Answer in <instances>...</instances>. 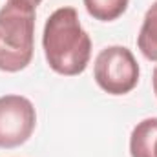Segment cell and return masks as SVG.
<instances>
[{"label": "cell", "mask_w": 157, "mask_h": 157, "mask_svg": "<svg viewBox=\"0 0 157 157\" xmlns=\"http://www.w3.org/2000/svg\"><path fill=\"white\" fill-rule=\"evenodd\" d=\"M49 68L66 77L80 75L91 57V39L84 31L75 7H59L49 15L42 33Z\"/></svg>", "instance_id": "6da1fadb"}, {"label": "cell", "mask_w": 157, "mask_h": 157, "mask_svg": "<svg viewBox=\"0 0 157 157\" xmlns=\"http://www.w3.org/2000/svg\"><path fill=\"white\" fill-rule=\"evenodd\" d=\"M35 6L7 0L0 9V71L17 73L29 66L35 49Z\"/></svg>", "instance_id": "7a4b0ae2"}, {"label": "cell", "mask_w": 157, "mask_h": 157, "mask_svg": "<svg viewBox=\"0 0 157 157\" xmlns=\"http://www.w3.org/2000/svg\"><path fill=\"white\" fill-rule=\"evenodd\" d=\"M37 112L22 95L0 97V148H17L35 132Z\"/></svg>", "instance_id": "277c9868"}, {"label": "cell", "mask_w": 157, "mask_h": 157, "mask_svg": "<svg viewBox=\"0 0 157 157\" xmlns=\"http://www.w3.org/2000/svg\"><path fill=\"white\" fill-rule=\"evenodd\" d=\"M22 2H28V4H31V6H35V7H37L42 0H22Z\"/></svg>", "instance_id": "9c48e42d"}, {"label": "cell", "mask_w": 157, "mask_h": 157, "mask_svg": "<svg viewBox=\"0 0 157 157\" xmlns=\"http://www.w3.org/2000/svg\"><path fill=\"white\" fill-rule=\"evenodd\" d=\"M132 157H157V117H148L132 130L130 135Z\"/></svg>", "instance_id": "5b68a950"}, {"label": "cell", "mask_w": 157, "mask_h": 157, "mask_svg": "<svg viewBox=\"0 0 157 157\" xmlns=\"http://www.w3.org/2000/svg\"><path fill=\"white\" fill-rule=\"evenodd\" d=\"M137 46L148 60L157 62V0L148 7L144 15L141 31L137 35Z\"/></svg>", "instance_id": "8992f818"}, {"label": "cell", "mask_w": 157, "mask_h": 157, "mask_svg": "<svg viewBox=\"0 0 157 157\" xmlns=\"http://www.w3.org/2000/svg\"><path fill=\"white\" fill-rule=\"evenodd\" d=\"M90 17L101 22H113L124 15L130 0H82Z\"/></svg>", "instance_id": "52a82bcc"}, {"label": "cell", "mask_w": 157, "mask_h": 157, "mask_svg": "<svg viewBox=\"0 0 157 157\" xmlns=\"http://www.w3.org/2000/svg\"><path fill=\"white\" fill-rule=\"evenodd\" d=\"M93 77L102 91L126 95L139 82V64L128 48L108 46L95 59Z\"/></svg>", "instance_id": "3957f363"}, {"label": "cell", "mask_w": 157, "mask_h": 157, "mask_svg": "<svg viewBox=\"0 0 157 157\" xmlns=\"http://www.w3.org/2000/svg\"><path fill=\"white\" fill-rule=\"evenodd\" d=\"M152 84H154V93L157 95V66L154 70V73H152Z\"/></svg>", "instance_id": "ba28073f"}]
</instances>
